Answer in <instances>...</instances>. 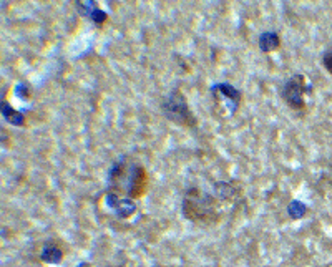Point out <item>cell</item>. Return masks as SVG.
Wrapping results in <instances>:
<instances>
[{
  "label": "cell",
  "mask_w": 332,
  "mask_h": 267,
  "mask_svg": "<svg viewBox=\"0 0 332 267\" xmlns=\"http://www.w3.org/2000/svg\"><path fill=\"white\" fill-rule=\"evenodd\" d=\"M287 212L292 219H299V217H304L307 212V206L302 204L301 201H291L289 206H287Z\"/></svg>",
  "instance_id": "11"
},
{
  "label": "cell",
  "mask_w": 332,
  "mask_h": 267,
  "mask_svg": "<svg viewBox=\"0 0 332 267\" xmlns=\"http://www.w3.org/2000/svg\"><path fill=\"white\" fill-rule=\"evenodd\" d=\"M17 90H19V96H22L24 100H29V98H30V90H29V86H27V85H24V83L19 85Z\"/></svg>",
  "instance_id": "14"
},
{
  "label": "cell",
  "mask_w": 332,
  "mask_h": 267,
  "mask_svg": "<svg viewBox=\"0 0 332 267\" xmlns=\"http://www.w3.org/2000/svg\"><path fill=\"white\" fill-rule=\"evenodd\" d=\"M40 259L45 264H60L63 260V250L58 247V244L48 241L42 249Z\"/></svg>",
  "instance_id": "7"
},
{
  "label": "cell",
  "mask_w": 332,
  "mask_h": 267,
  "mask_svg": "<svg viewBox=\"0 0 332 267\" xmlns=\"http://www.w3.org/2000/svg\"><path fill=\"white\" fill-rule=\"evenodd\" d=\"M281 47V38L276 32H264L259 37V48L266 53L276 52Z\"/></svg>",
  "instance_id": "9"
},
{
  "label": "cell",
  "mask_w": 332,
  "mask_h": 267,
  "mask_svg": "<svg viewBox=\"0 0 332 267\" xmlns=\"http://www.w3.org/2000/svg\"><path fill=\"white\" fill-rule=\"evenodd\" d=\"M150 188V174L143 165L128 158L113 163L108 173V191L123 198L137 201L143 198Z\"/></svg>",
  "instance_id": "1"
},
{
  "label": "cell",
  "mask_w": 332,
  "mask_h": 267,
  "mask_svg": "<svg viewBox=\"0 0 332 267\" xmlns=\"http://www.w3.org/2000/svg\"><path fill=\"white\" fill-rule=\"evenodd\" d=\"M211 93H213L214 100L219 101H226L228 108H230V113H236L239 103L243 100V93L239 90H236L235 86L230 83H216L211 88Z\"/></svg>",
  "instance_id": "6"
},
{
  "label": "cell",
  "mask_w": 332,
  "mask_h": 267,
  "mask_svg": "<svg viewBox=\"0 0 332 267\" xmlns=\"http://www.w3.org/2000/svg\"><path fill=\"white\" fill-rule=\"evenodd\" d=\"M322 63H324V67H325V70L332 75V53H324V58H322Z\"/></svg>",
  "instance_id": "13"
},
{
  "label": "cell",
  "mask_w": 332,
  "mask_h": 267,
  "mask_svg": "<svg viewBox=\"0 0 332 267\" xmlns=\"http://www.w3.org/2000/svg\"><path fill=\"white\" fill-rule=\"evenodd\" d=\"M77 267H93V265H91L90 262H80Z\"/></svg>",
  "instance_id": "15"
},
{
  "label": "cell",
  "mask_w": 332,
  "mask_h": 267,
  "mask_svg": "<svg viewBox=\"0 0 332 267\" xmlns=\"http://www.w3.org/2000/svg\"><path fill=\"white\" fill-rule=\"evenodd\" d=\"M90 19L95 22L96 25H103L105 22L108 20V14L105 12V10H100V9H95L93 12H91Z\"/></svg>",
  "instance_id": "12"
},
{
  "label": "cell",
  "mask_w": 332,
  "mask_h": 267,
  "mask_svg": "<svg viewBox=\"0 0 332 267\" xmlns=\"http://www.w3.org/2000/svg\"><path fill=\"white\" fill-rule=\"evenodd\" d=\"M214 196L217 199H221V201H233V199H236L239 194H241V188H236L235 186V183H225V181H221V183H216L214 184Z\"/></svg>",
  "instance_id": "8"
},
{
  "label": "cell",
  "mask_w": 332,
  "mask_h": 267,
  "mask_svg": "<svg viewBox=\"0 0 332 267\" xmlns=\"http://www.w3.org/2000/svg\"><path fill=\"white\" fill-rule=\"evenodd\" d=\"M219 199L214 194L199 188H188L183 196L181 212L189 222L199 227H213L221 221V211L217 208Z\"/></svg>",
  "instance_id": "2"
},
{
  "label": "cell",
  "mask_w": 332,
  "mask_h": 267,
  "mask_svg": "<svg viewBox=\"0 0 332 267\" xmlns=\"http://www.w3.org/2000/svg\"><path fill=\"white\" fill-rule=\"evenodd\" d=\"M161 111L163 116L170 119L171 123L178 124L183 128H194L198 124V118L194 116L191 108L188 105L186 96L179 88L171 90L170 93L165 95L161 101Z\"/></svg>",
  "instance_id": "3"
},
{
  "label": "cell",
  "mask_w": 332,
  "mask_h": 267,
  "mask_svg": "<svg viewBox=\"0 0 332 267\" xmlns=\"http://www.w3.org/2000/svg\"><path fill=\"white\" fill-rule=\"evenodd\" d=\"M2 114L4 118L7 119L10 124H15V126H24L25 124V116L20 111H15L9 103H2Z\"/></svg>",
  "instance_id": "10"
},
{
  "label": "cell",
  "mask_w": 332,
  "mask_h": 267,
  "mask_svg": "<svg viewBox=\"0 0 332 267\" xmlns=\"http://www.w3.org/2000/svg\"><path fill=\"white\" fill-rule=\"evenodd\" d=\"M105 201H106L108 208H110L113 212H115V216L120 217V219H128V217H132L135 212L138 211L137 203H135L133 199L123 198V196H118V194H115V193H110V191H106Z\"/></svg>",
  "instance_id": "5"
},
{
  "label": "cell",
  "mask_w": 332,
  "mask_h": 267,
  "mask_svg": "<svg viewBox=\"0 0 332 267\" xmlns=\"http://www.w3.org/2000/svg\"><path fill=\"white\" fill-rule=\"evenodd\" d=\"M311 90H312V86L306 85V76L302 73H296L286 81L284 86H282V100L286 101V105L289 106L291 110L301 111L306 108L304 96Z\"/></svg>",
  "instance_id": "4"
}]
</instances>
